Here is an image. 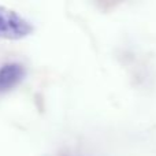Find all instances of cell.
<instances>
[{"mask_svg": "<svg viewBox=\"0 0 156 156\" xmlns=\"http://www.w3.org/2000/svg\"><path fill=\"white\" fill-rule=\"evenodd\" d=\"M26 76V69L19 62H5L0 66V94L14 89Z\"/></svg>", "mask_w": 156, "mask_h": 156, "instance_id": "cell-2", "label": "cell"}, {"mask_svg": "<svg viewBox=\"0 0 156 156\" xmlns=\"http://www.w3.org/2000/svg\"><path fill=\"white\" fill-rule=\"evenodd\" d=\"M34 26L15 11L0 7V38L18 41L30 36Z\"/></svg>", "mask_w": 156, "mask_h": 156, "instance_id": "cell-1", "label": "cell"}]
</instances>
